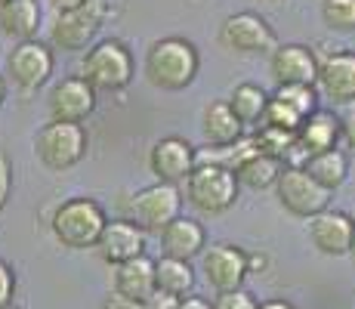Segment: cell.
I'll list each match as a JSON object with an SVG mask.
<instances>
[{"label": "cell", "mask_w": 355, "mask_h": 309, "mask_svg": "<svg viewBox=\"0 0 355 309\" xmlns=\"http://www.w3.org/2000/svg\"><path fill=\"white\" fill-rule=\"evenodd\" d=\"M257 309H293V303H288V300H282V297H272V300H266V303H259Z\"/></svg>", "instance_id": "8d00e7d4"}, {"label": "cell", "mask_w": 355, "mask_h": 309, "mask_svg": "<svg viewBox=\"0 0 355 309\" xmlns=\"http://www.w3.org/2000/svg\"><path fill=\"white\" fill-rule=\"evenodd\" d=\"M254 146H257V152L272 155V158H278V161H282L284 152H288V149L293 146V133L259 124V130H257V136H254Z\"/></svg>", "instance_id": "f1b7e54d"}, {"label": "cell", "mask_w": 355, "mask_h": 309, "mask_svg": "<svg viewBox=\"0 0 355 309\" xmlns=\"http://www.w3.org/2000/svg\"><path fill=\"white\" fill-rule=\"evenodd\" d=\"M282 170H284V164L278 161V158L254 152L235 167V180H238V185H248V189H254V192H263V189H272V185L278 183Z\"/></svg>", "instance_id": "d4e9b609"}, {"label": "cell", "mask_w": 355, "mask_h": 309, "mask_svg": "<svg viewBox=\"0 0 355 309\" xmlns=\"http://www.w3.org/2000/svg\"><path fill=\"white\" fill-rule=\"evenodd\" d=\"M112 294L133 300V303H146L155 294V260L142 253V257L114 266V291Z\"/></svg>", "instance_id": "d6986e66"}, {"label": "cell", "mask_w": 355, "mask_h": 309, "mask_svg": "<svg viewBox=\"0 0 355 309\" xmlns=\"http://www.w3.org/2000/svg\"><path fill=\"white\" fill-rule=\"evenodd\" d=\"M133 74L136 65L130 47L118 37H102L84 50L78 78H84L96 93H121L130 87Z\"/></svg>", "instance_id": "7a4b0ae2"}, {"label": "cell", "mask_w": 355, "mask_h": 309, "mask_svg": "<svg viewBox=\"0 0 355 309\" xmlns=\"http://www.w3.org/2000/svg\"><path fill=\"white\" fill-rule=\"evenodd\" d=\"M176 306H180V300L167 297V294H158V291H155L152 297L142 303V309H176Z\"/></svg>", "instance_id": "d6a6232c"}, {"label": "cell", "mask_w": 355, "mask_h": 309, "mask_svg": "<svg viewBox=\"0 0 355 309\" xmlns=\"http://www.w3.org/2000/svg\"><path fill=\"white\" fill-rule=\"evenodd\" d=\"M226 102L241 127H254V124L263 121V112H266V106H269V93L257 84H238L235 90L229 93Z\"/></svg>", "instance_id": "484cf974"}, {"label": "cell", "mask_w": 355, "mask_h": 309, "mask_svg": "<svg viewBox=\"0 0 355 309\" xmlns=\"http://www.w3.org/2000/svg\"><path fill=\"white\" fill-rule=\"evenodd\" d=\"M158 238H161L164 257L186 260V263L201 257L204 247H207V232H204V226L192 217H176L173 223H167L158 232Z\"/></svg>", "instance_id": "ac0fdd59"}, {"label": "cell", "mask_w": 355, "mask_h": 309, "mask_svg": "<svg viewBox=\"0 0 355 309\" xmlns=\"http://www.w3.org/2000/svg\"><path fill=\"white\" fill-rule=\"evenodd\" d=\"M90 149V136H87L84 124H59L50 121L37 130L34 136V155L46 170H71L74 164H80Z\"/></svg>", "instance_id": "5b68a950"}, {"label": "cell", "mask_w": 355, "mask_h": 309, "mask_svg": "<svg viewBox=\"0 0 355 309\" xmlns=\"http://www.w3.org/2000/svg\"><path fill=\"white\" fill-rule=\"evenodd\" d=\"M93 251L99 253L102 263H108L114 269V266L146 253V232L139 226H133L130 219H108Z\"/></svg>", "instance_id": "9a60e30c"}, {"label": "cell", "mask_w": 355, "mask_h": 309, "mask_svg": "<svg viewBox=\"0 0 355 309\" xmlns=\"http://www.w3.org/2000/svg\"><path fill=\"white\" fill-rule=\"evenodd\" d=\"M10 192H12V164L6 158V152H0V210L10 201Z\"/></svg>", "instance_id": "1f68e13d"}, {"label": "cell", "mask_w": 355, "mask_h": 309, "mask_svg": "<svg viewBox=\"0 0 355 309\" xmlns=\"http://www.w3.org/2000/svg\"><path fill=\"white\" fill-rule=\"evenodd\" d=\"M3 99H6V81H3V74H0V106H3Z\"/></svg>", "instance_id": "f35d334b"}, {"label": "cell", "mask_w": 355, "mask_h": 309, "mask_svg": "<svg viewBox=\"0 0 355 309\" xmlns=\"http://www.w3.org/2000/svg\"><path fill=\"white\" fill-rule=\"evenodd\" d=\"M340 133H343V127H340L337 115L324 112V108H315L309 118L300 124L293 140H297V146L303 149L306 155H318V152H327V149H337Z\"/></svg>", "instance_id": "44dd1931"}, {"label": "cell", "mask_w": 355, "mask_h": 309, "mask_svg": "<svg viewBox=\"0 0 355 309\" xmlns=\"http://www.w3.org/2000/svg\"><path fill=\"white\" fill-rule=\"evenodd\" d=\"M105 223H108V217L102 210V204L96 198H87V195L65 198L50 217L53 235L68 251H90V247H96Z\"/></svg>", "instance_id": "3957f363"}, {"label": "cell", "mask_w": 355, "mask_h": 309, "mask_svg": "<svg viewBox=\"0 0 355 309\" xmlns=\"http://www.w3.org/2000/svg\"><path fill=\"white\" fill-rule=\"evenodd\" d=\"M303 170L322 185V189L334 192L337 185L346 183V176H349V158H346V152H340V149H327V152L306 158Z\"/></svg>", "instance_id": "cb8c5ba5"}, {"label": "cell", "mask_w": 355, "mask_h": 309, "mask_svg": "<svg viewBox=\"0 0 355 309\" xmlns=\"http://www.w3.org/2000/svg\"><path fill=\"white\" fill-rule=\"evenodd\" d=\"M272 3H278V0H272Z\"/></svg>", "instance_id": "b9f144b4"}, {"label": "cell", "mask_w": 355, "mask_h": 309, "mask_svg": "<svg viewBox=\"0 0 355 309\" xmlns=\"http://www.w3.org/2000/svg\"><path fill=\"white\" fill-rule=\"evenodd\" d=\"M322 19L331 31H355V0H322Z\"/></svg>", "instance_id": "83f0119b"}, {"label": "cell", "mask_w": 355, "mask_h": 309, "mask_svg": "<svg viewBox=\"0 0 355 309\" xmlns=\"http://www.w3.org/2000/svg\"><path fill=\"white\" fill-rule=\"evenodd\" d=\"M220 44L238 56H272L278 47V34L259 12H232L220 25Z\"/></svg>", "instance_id": "8992f818"}, {"label": "cell", "mask_w": 355, "mask_h": 309, "mask_svg": "<svg viewBox=\"0 0 355 309\" xmlns=\"http://www.w3.org/2000/svg\"><path fill=\"white\" fill-rule=\"evenodd\" d=\"M53 50L46 44H40L37 37L34 40H22L16 44L10 53H6V78L12 81V87L22 93H34L50 81L53 74Z\"/></svg>", "instance_id": "30bf717a"}, {"label": "cell", "mask_w": 355, "mask_h": 309, "mask_svg": "<svg viewBox=\"0 0 355 309\" xmlns=\"http://www.w3.org/2000/svg\"><path fill=\"white\" fill-rule=\"evenodd\" d=\"M105 16H108L105 0H87L80 10L59 12L56 25H53V31H50V44L56 47V50H65V53L87 50V47H93V37L99 34Z\"/></svg>", "instance_id": "ba28073f"}, {"label": "cell", "mask_w": 355, "mask_h": 309, "mask_svg": "<svg viewBox=\"0 0 355 309\" xmlns=\"http://www.w3.org/2000/svg\"><path fill=\"white\" fill-rule=\"evenodd\" d=\"M0 3H6V0H0Z\"/></svg>", "instance_id": "7bdbcfd3"}, {"label": "cell", "mask_w": 355, "mask_h": 309, "mask_svg": "<svg viewBox=\"0 0 355 309\" xmlns=\"http://www.w3.org/2000/svg\"><path fill=\"white\" fill-rule=\"evenodd\" d=\"M269 72L278 87H315L318 56L306 44H278L269 56Z\"/></svg>", "instance_id": "5bb4252c"}, {"label": "cell", "mask_w": 355, "mask_h": 309, "mask_svg": "<svg viewBox=\"0 0 355 309\" xmlns=\"http://www.w3.org/2000/svg\"><path fill=\"white\" fill-rule=\"evenodd\" d=\"M146 78L164 93H180L198 78L201 53L189 37H161L146 53Z\"/></svg>", "instance_id": "6da1fadb"}, {"label": "cell", "mask_w": 355, "mask_h": 309, "mask_svg": "<svg viewBox=\"0 0 355 309\" xmlns=\"http://www.w3.org/2000/svg\"><path fill=\"white\" fill-rule=\"evenodd\" d=\"M0 309H19V306H12V303H10V306H0Z\"/></svg>", "instance_id": "60d3db41"}, {"label": "cell", "mask_w": 355, "mask_h": 309, "mask_svg": "<svg viewBox=\"0 0 355 309\" xmlns=\"http://www.w3.org/2000/svg\"><path fill=\"white\" fill-rule=\"evenodd\" d=\"M201 133H204V140H207V146H214L216 152H220V149H229L241 140L244 127L238 124L235 115H232L226 99H210L201 112Z\"/></svg>", "instance_id": "ffe728a7"}, {"label": "cell", "mask_w": 355, "mask_h": 309, "mask_svg": "<svg viewBox=\"0 0 355 309\" xmlns=\"http://www.w3.org/2000/svg\"><path fill=\"white\" fill-rule=\"evenodd\" d=\"M272 99L275 102H282L284 108H291L293 115H297V118H309L312 112H315L318 108V90L315 87H278L275 93H272Z\"/></svg>", "instance_id": "4316f807"}, {"label": "cell", "mask_w": 355, "mask_h": 309, "mask_svg": "<svg viewBox=\"0 0 355 309\" xmlns=\"http://www.w3.org/2000/svg\"><path fill=\"white\" fill-rule=\"evenodd\" d=\"M99 309H142V303H133V300L118 297V294H108V297L102 300Z\"/></svg>", "instance_id": "836d02e7"}, {"label": "cell", "mask_w": 355, "mask_h": 309, "mask_svg": "<svg viewBox=\"0 0 355 309\" xmlns=\"http://www.w3.org/2000/svg\"><path fill=\"white\" fill-rule=\"evenodd\" d=\"M50 3L56 12H74V10H80L87 0H50Z\"/></svg>", "instance_id": "e575fe53"}, {"label": "cell", "mask_w": 355, "mask_h": 309, "mask_svg": "<svg viewBox=\"0 0 355 309\" xmlns=\"http://www.w3.org/2000/svg\"><path fill=\"white\" fill-rule=\"evenodd\" d=\"M195 164H198L195 146L189 140H182V136H164L148 152L152 174L158 176V183H167V185L186 183L189 174L195 170Z\"/></svg>", "instance_id": "4fadbf2b"}, {"label": "cell", "mask_w": 355, "mask_h": 309, "mask_svg": "<svg viewBox=\"0 0 355 309\" xmlns=\"http://www.w3.org/2000/svg\"><path fill=\"white\" fill-rule=\"evenodd\" d=\"M275 195H278V204L300 219L322 214L331 204V192L322 189L303 167H284L275 183Z\"/></svg>", "instance_id": "9c48e42d"}, {"label": "cell", "mask_w": 355, "mask_h": 309, "mask_svg": "<svg viewBox=\"0 0 355 309\" xmlns=\"http://www.w3.org/2000/svg\"><path fill=\"white\" fill-rule=\"evenodd\" d=\"M238 180L235 170L226 167V164L216 161H201L195 164V170L186 180V198L192 208H198L201 214H226L229 208H235L238 201Z\"/></svg>", "instance_id": "277c9868"}, {"label": "cell", "mask_w": 355, "mask_h": 309, "mask_svg": "<svg viewBox=\"0 0 355 309\" xmlns=\"http://www.w3.org/2000/svg\"><path fill=\"white\" fill-rule=\"evenodd\" d=\"M16 297V272L6 260H0V306H10Z\"/></svg>", "instance_id": "4dcf8cb0"}, {"label": "cell", "mask_w": 355, "mask_h": 309, "mask_svg": "<svg viewBox=\"0 0 355 309\" xmlns=\"http://www.w3.org/2000/svg\"><path fill=\"white\" fill-rule=\"evenodd\" d=\"M155 291L167 294L173 300L192 297L195 291V269L186 260H173V257H161L155 260Z\"/></svg>", "instance_id": "603a6c76"}, {"label": "cell", "mask_w": 355, "mask_h": 309, "mask_svg": "<svg viewBox=\"0 0 355 309\" xmlns=\"http://www.w3.org/2000/svg\"><path fill=\"white\" fill-rule=\"evenodd\" d=\"M340 127H343V133H346V140L355 146V115H349L346 121H340Z\"/></svg>", "instance_id": "74e56055"}, {"label": "cell", "mask_w": 355, "mask_h": 309, "mask_svg": "<svg viewBox=\"0 0 355 309\" xmlns=\"http://www.w3.org/2000/svg\"><path fill=\"white\" fill-rule=\"evenodd\" d=\"M259 303L254 300V294L241 291H229V294H216V300L210 303V309H257Z\"/></svg>", "instance_id": "f546056e"}, {"label": "cell", "mask_w": 355, "mask_h": 309, "mask_svg": "<svg viewBox=\"0 0 355 309\" xmlns=\"http://www.w3.org/2000/svg\"><path fill=\"white\" fill-rule=\"evenodd\" d=\"M201 272L207 278V285L216 294H229V291H241L248 272V251H241L238 244L220 242L204 247L201 253Z\"/></svg>", "instance_id": "8fae6325"}, {"label": "cell", "mask_w": 355, "mask_h": 309, "mask_svg": "<svg viewBox=\"0 0 355 309\" xmlns=\"http://www.w3.org/2000/svg\"><path fill=\"white\" fill-rule=\"evenodd\" d=\"M309 242L324 257H346V253H352V217L331 208L309 217Z\"/></svg>", "instance_id": "2e32d148"}, {"label": "cell", "mask_w": 355, "mask_h": 309, "mask_svg": "<svg viewBox=\"0 0 355 309\" xmlns=\"http://www.w3.org/2000/svg\"><path fill=\"white\" fill-rule=\"evenodd\" d=\"M318 87L331 102L337 106H352L355 102V53L352 50H334L318 62Z\"/></svg>", "instance_id": "e0dca14e"}, {"label": "cell", "mask_w": 355, "mask_h": 309, "mask_svg": "<svg viewBox=\"0 0 355 309\" xmlns=\"http://www.w3.org/2000/svg\"><path fill=\"white\" fill-rule=\"evenodd\" d=\"M176 309H210V303L204 297H195V294H192V297H182Z\"/></svg>", "instance_id": "d590c367"}, {"label": "cell", "mask_w": 355, "mask_h": 309, "mask_svg": "<svg viewBox=\"0 0 355 309\" xmlns=\"http://www.w3.org/2000/svg\"><path fill=\"white\" fill-rule=\"evenodd\" d=\"M46 108H50V121L84 124L96 112V90L84 78L71 74V78H62L53 84L50 96H46Z\"/></svg>", "instance_id": "7c38bea8"}, {"label": "cell", "mask_w": 355, "mask_h": 309, "mask_svg": "<svg viewBox=\"0 0 355 309\" xmlns=\"http://www.w3.org/2000/svg\"><path fill=\"white\" fill-rule=\"evenodd\" d=\"M352 251H355V217H352Z\"/></svg>", "instance_id": "ab89813d"}, {"label": "cell", "mask_w": 355, "mask_h": 309, "mask_svg": "<svg viewBox=\"0 0 355 309\" xmlns=\"http://www.w3.org/2000/svg\"><path fill=\"white\" fill-rule=\"evenodd\" d=\"M40 28V3L37 0H6L0 3V34L16 44L34 40Z\"/></svg>", "instance_id": "7402d4cb"}, {"label": "cell", "mask_w": 355, "mask_h": 309, "mask_svg": "<svg viewBox=\"0 0 355 309\" xmlns=\"http://www.w3.org/2000/svg\"><path fill=\"white\" fill-rule=\"evenodd\" d=\"M130 223L139 226L142 232H158L164 229L167 223H173L176 217H182V192L176 185H167V183H155V185H146L139 189L133 198H130Z\"/></svg>", "instance_id": "52a82bcc"}]
</instances>
